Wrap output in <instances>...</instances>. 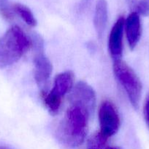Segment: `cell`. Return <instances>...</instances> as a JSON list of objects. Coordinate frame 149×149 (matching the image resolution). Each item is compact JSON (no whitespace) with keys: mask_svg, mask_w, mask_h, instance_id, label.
Segmentation results:
<instances>
[{"mask_svg":"<svg viewBox=\"0 0 149 149\" xmlns=\"http://www.w3.org/2000/svg\"><path fill=\"white\" fill-rule=\"evenodd\" d=\"M89 117L84 109L70 106L57 129V138L60 142L70 148L81 145L87 135Z\"/></svg>","mask_w":149,"mask_h":149,"instance_id":"6da1fadb","label":"cell"},{"mask_svg":"<svg viewBox=\"0 0 149 149\" xmlns=\"http://www.w3.org/2000/svg\"><path fill=\"white\" fill-rule=\"evenodd\" d=\"M32 46V40L18 26H13L0 38V68L13 65Z\"/></svg>","mask_w":149,"mask_h":149,"instance_id":"7a4b0ae2","label":"cell"},{"mask_svg":"<svg viewBox=\"0 0 149 149\" xmlns=\"http://www.w3.org/2000/svg\"><path fill=\"white\" fill-rule=\"evenodd\" d=\"M112 69L115 78L125 90L131 106L137 109L143 90L140 79L134 70L121 59L114 61Z\"/></svg>","mask_w":149,"mask_h":149,"instance_id":"3957f363","label":"cell"},{"mask_svg":"<svg viewBox=\"0 0 149 149\" xmlns=\"http://www.w3.org/2000/svg\"><path fill=\"white\" fill-rule=\"evenodd\" d=\"M74 74L65 71L58 74L54 79L53 87L49 93H42L44 104L51 115L57 114L61 108L63 97L73 88Z\"/></svg>","mask_w":149,"mask_h":149,"instance_id":"277c9868","label":"cell"},{"mask_svg":"<svg viewBox=\"0 0 149 149\" xmlns=\"http://www.w3.org/2000/svg\"><path fill=\"white\" fill-rule=\"evenodd\" d=\"M99 132L109 138L117 133L121 126V119L116 107L110 100H105L100 105L98 113Z\"/></svg>","mask_w":149,"mask_h":149,"instance_id":"5b68a950","label":"cell"},{"mask_svg":"<svg viewBox=\"0 0 149 149\" xmlns=\"http://www.w3.org/2000/svg\"><path fill=\"white\" fill-rule=\"evenodd\" d=\"M71 106H78L84 109L91 116L96 106V94L91 87L85 81H79L72 89L70 95Z\"/></svg>","mask_w":149,"mask_h":149,"instance_id":"8992f818","label":"cell"},{"mask_svg":"<svg viewBox=\"0 0 149 149\" xmlns=\"http://www.w3.org/2000/svg\"><path fill=\"white\" fill-rule=\"evenodd\" d=\"M36 52L34 57V79L39 87L45 90L52 73V64L43 52V45L39 38L37 39Z\"/></svg>","mask_w":149,"mask_h":149,"instance_id":"52a82bcc","label":"cell"},{"mask_svg":"<svg viewBox=\"0 0 149 149\" xmlns=\"http://www.w3.org/2000/svg\"><path fill=\"white\" fill-rule=\"evenodd\" d=\"M125 19L123 16L116 20L112 26L108 39V49L114 61L121 59L123 52V32Z\"/></svg>","mask_w":149,"mask_h":149,"instance_id":"ba28073f","label":"cell"},{"mask_svg":"<svg viewBox=\"0 0 149 149\" xmlns=\"http://www.w3.org/2000/svg\"><path fill=\"white\" fill-rule=\"evenodd\" d=\"M126 35L130 49H134L142 35V24L140 15L131 13L124 22Z\"/></svg>","mask_w":149,"mask_h":149,"instance_id":"9c48e42d","label":"cell"},{"mask_svg":"<svg viewBox=\"0 0 149 149\" xmlns=\"http://www.w3.org/2000/svg\"><path fill=\"white\" fill-rule=\"evenodd\" d=\"M108 19V7L106 0L97 1L95 7L93 25L97 36L99 38L103 34Z\"/></svg>","mask_w":149,"mask_h":149,"instance_id":"30bf717a","label":"cell"},{"mask_svg":"<svg viewBox=\"0 0 149 149\" xmlns=\"http://www.w3.org/2000/svg\"><path fill=\"white\" fill-rule=\"evenodd\" d=\"M12 9L13 13H16L28 26L31 27H34L37 26V22L34 15L30 9L26 5L20 3H15L12 6Z\"/></svg>","mask_w":149,"mask_h":149,"instance_id":"8fae6325","label":"cell"},{"mask_svg":"<svg viewBox=\"0 0 149 149\" xmlns=\"http://www.w3.org/2000/svg\"><path fill=\"white\" fill-rule=\"evenodd\" d=\"M108 139L99 131L93 132L88 139L86 149H108Z\"/></svg>","mask_w":149,"mask_h":149,"instance_id":"7c38bea8","label":"cell"},{"mask_svg":"<svg viewBox=\"0 0 149 149\" xmlns=\"http://www.w3.org/2000/svg\"><path fill=\"white\" fill-rule=\"evenodd\" d=\"M131 13L138 15H149V0H127Z\"/></svg>","mask_w":149,"mask_h":149,"instance_id":"4fadbf2b","label":"cell"},{"mask_svg":"<svg viewBox=\"0 0 149 149\" xmlns=\"http://www.w3.org/2000/svg\"><path fill=\"white\" fill-rule=\"evenodd\" d=\"M0 15L6 20H12L14 17L13 9L10 7L9 0H0Z\"/></svg>","mask_w":149,"mask_h":149,"instance_id":"5bb4252c","label":"cell"},{"mask_svg":"<svg viewBox=\"0 0 149 149\" xmlns=\"http://www.w3.org/2000/svg\"><path fill=\"white\" fill-rule=\"evenodd\" d=\"M143 114H144V119L145 121V123L149 129V93L147 95V97H146L145 101L144 103Z\"/></svg>","mask_w":149,"mask_h":149,"instance_id":"9a60e30c","label":"cell"},{"mask_svg":"<svg viewBox=\"0 0 149 149\" xmlns=\"http://www.w3.org/2000/svg\"><path fill=\"white\" fill-rule=\"evenodd\" d=\"M108 149H122V148L118 146H110Z\"/></svg>","mask_w":149,"mask_h":149,"instance_id":"2e32d148","label":"cell"},{"mask_svg":"<svg viewBox=\"0 0 149 149\" xmlns=\"http://www.w3.org/2000/svg\"><path fill=\"white\" fill-rule=\"evenodd\" d=\"M0 149H10V148L7 146H0Z\"/></svg>","mask_w":149,"mask_h":149,"instance_id":"e0dca14e","label":"cell"}]
</instances>
